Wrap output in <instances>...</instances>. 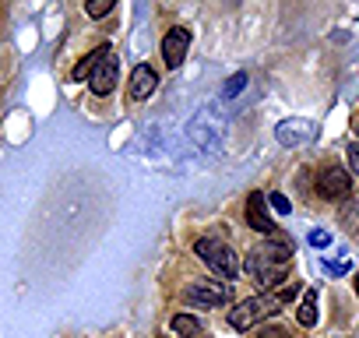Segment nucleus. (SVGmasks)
I'll list each match as a JSON object with an SVG mask.
<instances>
[{"instance_id":"f257e3e1","label":"nucleus","mask_w":359,"mask_h":338,"mask_svg":"<svg viewBox=\"0 0 359 338\" xmlns=\"http://www.w3.org/2000/svg\"><path fill=\"white\" fill-rule=\"evenodd\" d=\"M289 264H292V250L285 243H264V247H254L247 254V271L257 285H264L268 292H275L285 278H289Z\"/></svg>"},{"instance_id":"f03ea898","label":"nucleus","mask_w":359,"mask_h":338,"mask_svg":"<svg viewBox=\"0 0 359 338\" xmlns=\"http://www.w3.org/2000/svg\"><path fill=\"white\" fill-rule=\"evenodd\" d=\"M194 254L215 271V275H222V278H236L240 275V257H236V250L229 247V243H222V240H215V236H201L198 243H194Z\"/></svg>"},{"instance_id":"7ed1b4c3","label":"nucleus","mask_w":359,"mask_h":338,"mask_svg":"<svg viewBox=\"0 0 359 338\" xmlns=\"http://www.w3.org/2000/svg\"><path fill=\"white\" fill-rule=\"evenodd\" d=\"M271 313H278V303H275L271 292H264V296H250V299L236 303V310H229V327H236V331H250V327H257V324H261L264 317H271Z\"/></svg>"},{"instance_id":"20e7f679","label":"nucleus","mask_w":359,"mask_h":338,"mask_svg":"<svg viewBox=\"0 0 359 338\" xmlns=\"http://www.w3.org/2000/svg\"><path fill=\"white\" fill-rule=\"evenodd\" d=\"M348 191H352V180H348L345 169H338V165L320 169V177H317V194H320V198L341 201V198H348Z\"/></svg>"},{"instance_id":"39448f33","label":"nucleus","mask_w":359,"mask_h":338,"mask_svg":"<svg viewBox=\"0 0 359 338\" xmlns=\"http://www.w3.org/2000/svg\"><path fill=\"white\" fill-rule=\"evenodd\" d=\"M278 141L285 144V148H299V144H306V141H313V134H317V123L313 120H282L278 123Z\"/></svg>"},{"instance_id":"423d86ee","label":"nucleus","mask_w":359,"mask_h":338,"mask_svg":"<svg viewBox=\"0 0 359 338\" xmlns=\"http://www.w3.org/2000/svg\"><path fill=\"white\" fill-rule=\"evenodd\" d=\"M187 50H191V32L187 29H172L165 39H162V60H165V67H180L187 60Z\"/></svg>"},{"instance_id":"0eeeda50","label":"nucleus","mask_w":359,"mask_h":338,"mask_svg":"<svg viewBox=\"0 0 359 338\" xmlns=\"http://www.w3.org/2000/svg\"><path fill=\"white\" fill-rule=\"evenodd\" d=\"M229 285H222V282H194L191 289H187V299L191 303H198V306H222L226 299H229Z\"/></svg>"},{"instance_id":"6e6552de","label":"nucleus","mask_w":359,"mask_h":338,"mask_svg":"<svg viewBox=\"0 0 359 338\" xmlns=\"http://www.w3.org/2000/svg\"><path fill=\"white\" fill-rule=\"evenodd\" d=\"M116 74H120V60L113 57V50H109V57L95 67V74L88 78V88L95 92V95H109L113 92V85H116Z\"/></svg>"},{"instance_id":"1a4fd4ad","label":"nucleus","mask_w":359,"mask_h":338,"mask_svg":"<svg viewBox=\"0 0 359 338\" xmlns=\"http://www.w3.org/2000/svg\"><path fill=\"white\" fill-rule=\"evenodd\" d=\"M158 88V74L148 67V64H137L134 71H130V81H127V92H130V99H148L151 92Z\"/></svg>"},{"instance_id":"9d476101","label":"nucleus","mask_w":359,"mask_h":338,"mask_svg":"<svg viewBox=\"0 0 359 338\" xmlns=\"http://www.w3.org/2000/svg\"><path fill=\"white\" fill-rule=\"evenodd\" d=\"M264 205H268L264 194H250V198H247V226H250L254 233H271V229H275Z\"/></svg>"},{"instance_id":"9b49d317","label":"nucleus","mask_w":359,"mask_h":338,"mask_svg":"<svg viewBox=\"0 0 359 338\" xmlns=\"http://www.w3.org/2000/svg\"><path fill=\"white\" fill-rule=\"evenodd\" d=\"M106 57H109V46H99V50H92V53H88V57H85V60H81L74 71H71V78H74V81H88V78L95 74V67H99Z\"/></svg>"},{"instance_id":"f8f14e48","label":"nucleus","mask_w":359,"mask_h":338,"mask_svg":"<svg viewBox=\"0 0 359 338\" xmlns=\"http://www.w3.org/2000/svg\"><path fill=\"white\" fill-rule=\"evenodd\" d=\"M198 331H201L198 317H191V313H176V317H172V334H180V338H198Z\"/></svg>"},{"instance_id":"ddd939ff","label":"nucleus","mask_w":359,"mask_h":338,"mask_svg":"<svg viewBox=\"0 0 359 338\" xmlns=\"http://www.w3.org/2000/svg\"><path fill=\"white\" fill-rule=\"evenodd\" d=\"M296 317H299V324H303V327H313V324H317V292H313V289L303 296V303H299Z\"/></svg>"},{"instance_id":"4468645a","label":"nucleus","mask_w":359,"mask_h":338,"mask_svg":"<svg viewBox=\"0 0 359 338\" xmlns=\"http://www.w3.org/2000/svg\"><path fill=\"white\" fill-rule=\"evenodd\" d=\"M296 292H299V282L292 278V282H282V285H278L271 296H275V303L282 306V303H292V296H296Z\"/></svg>"},{"instance_id":"2eb2a0df","label":"nucleus","mask_w":359,"mask_h":338,"mask_svg":"<svg viewBox=\"0 0 359 338\" xmlns=\"http://www.w3.org/2000/svg\"><path fill=\"white\" fill-rule=\"evenodd\" d=\"M116 4H113V0H99V4H95V0H88V4H85V11H88V18H106L109 11H113Z\"/></svg>"},{"instance_id":"dca6fc26","label":"nucleus","mask_w":359,"mask_h":338,"mask_svg":"<svg viewBox=\"0 0 359 338\" xmlns=\"http://www.w3.org/2000/svg\"><path fill=\"white\" fill-rule=\"evenodd\" d=\"M243 88H247V74H233V78L226 81V99H236Z\"/></svg>"},{"instance_id":"f3484780","label":"nucleus","mask_w":359,"mask_h":338,"mask_svg":"<svg viewBox=\"0 0 359 338\" xmlns=\"http://www.w3.org/2000/svg\"><path fill=\"white\" fill-rule=\"evenodd\" d=\"M268 205H271V208H275L278 215H289V212H292L289 198H285V194H278V191H275V194H268Z\"/></svg>"},{"instance_id":"a211bd4d","label":"nucleus","mask_w":359,"mask_h":338,"mask_svg":"<svg viewBox=\"0 0 359 338\" xmlns=\"http://www.w3.org/2000/svg\"><path fill=\"white\" fill-rule=\"evenodd\" d=\"M327 243H331V233H327V229H313V233H310V247L324 250Z\"/></svg>"},{"instance_id":"6ab92c4d","label":"nucleus","mask_w":359,"mask_h":338,"mask_svg":"<svg viewBox=\"0 0 359 338\" xmlns=\"http://www.w3.org/2000/svg\"><path fill=\"white\" fill-rule=\"evenodd\" d=\"M348 169H352V173H359V141L348 144Z\"/></svg>"},{"instance_id":"aec40b11","label":"nucleus","mask_w":359,"mask_h":338,"mask_svg":"<svg viewBox=\"0 0 359 338\" xmlns=\"http://www.w3.org/2000/svg\"><path fill=\"white\" fill-rule=\"evenodd\" d=\"M257 338H289V334H285L282 327H261V331H257Z\"/></svg>"},{"instance_id":"412c9836","label":"nucleus","mask_w":359,"mask_h":338,"mask_svg":"<svg viewBox=\"0 0 359 338\" xmlns=\"http://www.w3.org/2000/svg\"><path fill=\"white\" fill-rule=\"evenodd\" d=\"M355 292H359V275H355Z\"/></svg>"}]
</instances>
